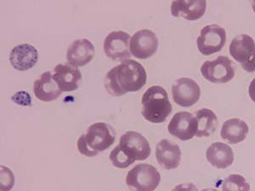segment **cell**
<instances>
[{
  "label": "cell",
  "mask_w": 255,
  "mask_h": 191,
  "mask_svg": "<svg viewBox=\"0 0 255 191\" xmlns=\"http://www.w3.org/2000/svg\"><path fill=\"white\" fill-rule=\"evenodd\" d=\"M146 80L147 74L141 64L133 60H125L108 72L105 88L111 96L120 97L141 90Z\"/></svg>",
  "instance_id": "1"
},
{
  "label": "cell",
  "mask_w": 255,
  "mask_h": 191,
  "mask_svg": "<svg viewBox=\"0 0 255 191\" xmlns=\"http://www.w3.org/2000/svg\"><path fill=\"white\" fill-rule=\"evenodd\" d=\"M116 133L110 125L96 122L90 125L77 143L79 152L86 157H93L108 150L115 142Z\"/></svg>",
  "instance_id": "2"
},
{
  "label": "cell",
  "mask_w": 255,
  "mask_h": 191,
  "mask_svg": "<svg viewBox=\"0 0 255 191\" xmlns=\"http://www.w3.org/2000/svg\"><path fill=\"white\" fill-rule=\"evenodd\" d=\"M141 114L151 123H162L172 111V104L168 94L161 86H151L145 91L141 98Z\"/></svg>",
  "instance_id": "3"
},
{
  "label": "cell",
  "mask_w": 255,
  "mask_h": 191,
  "mask_svg": "<svg viewBox=\"0 0 255 191\" xmlns=\"http://www.w3.org/2000/svg\"><path fill=\"white\" fill-rule=\"evenodd\" d=\"M161 175L150 164H138L128 172L126 184L133 191H154L159 186Z\"/></svg>",
  "instance_id": "4"
},
{
  "label": "cell",
  "mask_w": 255,
  "mask_h": 191,
  "mask_svg": "<svg viewBox=\"0 0 255 191\" xmlns=\"http://www.w3.org/2000/svg\"><path fill=\"white\" fill-rule=\"evenodd\" d=\"M230 54L248 73L255 72V42L250 35L241 34L230 44Z\"/></svg>",
  "instance_id": "5"
},
{
  "label": "cell",
  "mask_w": 255,
  "mask_h": 191,
  "mask_svg": "<svg viewBox=\"0 0 255 191\" xmlns=\"http://www.w3.org/2000/svg\"><path fill=\"white\" fill-rule=\"evenodd\" d=\"M203 78L213 84H226L235 76L232 61L226 56H219L215 61H207L201 67Z\"/></svg>",
  "instance_id": "6"
},
{
  "label": "cell",
  "mask_w": 255,
  "mask_h": 191,
  "mask_svg": "<svg viewBox=\"0 0 255 191\" xmlns=\"http://www.w3.org/2000/svg\"><path fill=\"white\" fill-rule=\"evenodd\" d=\"M226 42V32L223 27L212 24L201 30L200 36L197 39V48L203 55L208 56L221 51Z\"/></svg>",
  "instance_id": "7"
},
{
  "label": "cell",
  "mask_w": 255,
  "mask_h": 191,
  "mask_svg": "<svg viewBox=\"0 0 255 191\" xmlns=\"http://www.w3.org/2000/svg\"><path fill=\"white\" fill-rule=\"evenodd\" d=\"M119 147L134 161H144L151 155V146L141 133L128 131L120 138Z\"/></svg>",
  "instance_id": "8"
},
{
  "label": "cell",
  "mask_w": 255,
  "mask_h": 191,
  "mask_svg": "<svg viewBox=\"0 0 255 191\" xmlns=\"http://www.w3.org/2000/svg\"><path fill=\"white\" fill-rule=\"evenodd\" d=\"M130 35L124 31H114L106 37L103 49L106 55L113 61H125L131 56Z\"/></svg>",
  "instance_id": "9"
},
{
  "label": "cell",
  "mask_w": 255,
  "mask_h": 191,
  "mask_svg": "<svg viewBox=\"0 0 255 191\" xmlns=\"http://www.w3.org/2000/svg\"><path fill=\"white\" fill-rule=\"evenodd\" d=\"M172 96L174 103L178 105L191 107L200 98V87L193 79L180 78L172 86Z\"/></svg>",
  "instance_id": "10"
},
{
  "label": "cell",
  "mask_w": 255,
  "mask_h": 191,
  "mask_svg": "<svg viewBox=\"0 0 255 191\" xmlns=\"http://www.w3.org/2000/svg\"><path fill=\"white\" fill-rule=\"evenodd\" d=\"M129 48L133 57L145 60L157 52L158 38L151 30H139L131 38Z\"/></svg>",
  "instance_id": "11"
},
{
  "label": "cell",
  "mask_w": 255,
  "mask_h": 191,
  "mask_svg": "<svg viewBox=\"0 0 255 191\" xmlns=\"http://www.w3.org/2000/svg\"><path fill=\"white\" fill-rule=\"evenodd\" d=\"M168 133L182 141H187L197 134V123L192 114L180 111L174 114L168 126Z\"/></svg>",
  "instance_id": "12"
},
{
  "label": "cell",
  "mask_w": 255,
  "mask_h": 191,
  "mask_svg": "<svg viewBox=\"0 0 255 191\" xmlns=\"http://www.w3.org/2000/svg\"><path fill=\"white\" fill-rule=\"evenodd\" d=\"M96 49L93 43L87 38L73 41L67 49V60L70 66L84 67L90 63L95 56Z\"/></svg>",
  "instance_id": "13"
},
{
  "label": "cell",
  "mask_w": 255,
  "mask_h": 191,
  "mask_svg": "<svg viewBox=\"0 0 255 191\" xmlns=\"http://www.w3.org/2000/svg\"><path fill=\"white\" fill-rule=\"evenodd\" d=\"M52 78L61 92H73L79 89L82 73L79 69L70 65L58 64L53 70Z\"/></svg>",
  "instance_id": "14"
},
{
  "label": "cell",
  "mask_w": 255,
  "mask_h": 191,
  "mask_svg": "<svg viewBox=\"0 0 255 191\" xmlns=\"http://www.w3.org/2000/svg\"><path fill=\"white\" fill-rule=\"evenodd\" d=\"M38 61V50L29 44H20L14 47L9 55V61L12 67L20 72L31 69Z\"/></svg>",
  "instance_id": "15"
},
{
  "label": "cell",
  "mask_w": 255,
  "mask_h": 191,
  "mask_svg": "<svg viewBox=\"0 0 255 191\" xmlns=\"http://www.w3.org/2000/svg\"><path fill=\"white\" fill-rule=\"evenodd\" d=\"M156 158L158 164L166 170L178 168L181 160L180 146L168 139H162L156 147Z\"/></svg>",
  "instance_id": "16"
},
{
  "label": "cell",
  "mask_w": 255,
  "mask_h": 191,
  "mask_svg": "<svg viewBox=\"0 0 255 191\" xmlns=\"http://www.w3.org/2000/svg\"><path fill=\"white\" fill-rule=\"evenodd\" d=\"M207 2L205 0H183L171 3V14L174 17H183L188 20H197L205 14Z\"/></svg>",
  "instance_id": "17"
},
{
  "label": "cell",
  "mask_w": 255,
  "mask_h": 191,
  "mask_svg": "<svg viewBox=\"0 0 255 191\" xmlns=\"http://www.w3.org/2000/svg\"><path fill=\"white\" fill-rule=\"evenodd\" d=\"M33 93L36 98L44 102H51L61 96V90L52 78L51 72H46L35 80Z\"/></svg>",
  "instance_id": "18"
},
{
  "label": "cell",
  "mask_w": 255,
  "mask_h": 191,
  "mask_svg": "<svg viewBox=\"0 0 255 191\" xmlns=\"http://www.w3.org/2000/svg\"><path fill=\"white\" fill-rule=\"evenodd\" d=\"M206 158L213 167L226 169L234 162V153L229 145L221 142L213 143L206 151Z\"/></svg>",
  "instance_id": "19"
},
{
  "label": "cell",
  "mask_w": 255,
  "mask_h": 191,
  "mask_svg": "<svg viewBox=\"0 0 255 191\" xmlns=\"http://www.w3.org/2000/svg\"><path fill=\"white\" fill-rule=\"evenodd\" d=\"M249 131V126L244 120L232 118L224 122L221 128V136L229 144L237 145L246 139Z\"/></svg>",
  "instance_id": "20"
},
{
  "label": "cell",
  "mask_w": 255,
  "mask_h": 191,
  "mask_svg": "<svg viewBox=\"0 0 255 191\" xmlns=\"http://www.w3.org/2000/svg\"><path fill=\"white\" fill-rule=\"evenodd\" d=\"M197 123L196 136L198 138L209 137L214 133L218 127V117L213 110L203 108L197 110L195 114Z\"/></svg>",
  "instance_id": "21"
},
{
  "label": "cell",
  "mask_w": 255,
  "mask_h": 191,
  "mask_svg": "<svg viewBox=\"0 0 255 191\" xmlns=\"http://www.w3.org/2000/svg\"><path fill=\"white\" fill-rule=\"evenodd\" d=\"M250 186L246 179L239 174H232L223 181L222 191H250Z\"/></svg>",
  "instance_id": "22"
},
{
  "label": "cell",
  "mask_w": 255,
  "mask_h": 191,
  "mask_svg": "<svg viewBox=\"0 0 255 191\" xmlns=\"http://www.w3.org/2000/svg\"><path fill=\"white\" fill-rule=\"evenodd\" d=\"M109 158L115 168H121V169L127 168L135 162L134 160L128 157L127 154L125 153L122 151V149L119 147V145L113 149L110 153Z\"/></svg>",
  "instance_id": "23"
},
{
  "label": "cell",
  "mask_w": 255,
  "mask_h": 191,
  "mask_svg": "<svg viewBox=\"0 0 255 191\" xmlns=\"http://www.w3.org/2000/svg\"><path fill=\"white\" fill-rule=\"evenodd\" d=\"M0 189L1 191H9L15 186V176L11 170L6 167L1 166L0 172Z\"/></svg>",
  "instance_id": "24"
},
{
  "label": "cell",
  "mask_w": 255,
  "mask_h": 191,
  "mask_svg": "<svg viewBox=\"0 0 255 191\" xmlns=\"http://www.w3.org/2000/svg\"><path fill=\"white\" fill-rule=\"evenodd\" d=\"M12 100L15 102V104L20 105H32V98L29 94L25 91H20L12 96Z\"/></svg>",
  "instance_id": "25"
},
{
  "label": "cell",
  "mask_w": 255,
  "mask_h": 191,
  "mask_svg": "<svg viewBox=\"0 0 255 191\" xmlns=\"http://www.w3.org/2000/svg\"><path fill=\"white\" fill-rule=\"evenodd\" d=\"M172 191H198L193 184H181L175 186Z\"/></svg>",
  "instance_id": "26"
},
{
  "label": "cell",
  "mask_w": 255,
  "mask_h": 191,
  "mask_svg": "<svg viewBox=\"0 0 255 191\" xmlns=\"http://www.w3.org/2000/svg\"><path fill=\"white\" fill-rule=\"evenodd\" d=\"M249 94H250V98L252 99V101L255 103V79H253L252 82L250 83Z\"/></svg>",
  "instance_id": "27"
},
{
  "label": "cell",
  "mask_w": 255,
  "mask_h": 191,
  "mask_svg": "<svg viewBox=\"0 0 255 191\" xmlns=\"http://www.w3.org/2000/svg\"><path fill=\"white\" fill-rule=\"evenodd\" d=\"M202 191H218L217 190H215V189H212V188H209V189H204V190H203Z\"/></svg>",
  "instance_id": "28"
},
{
  "label": "cell",
  "mask_w": 255,
  "mask_h": 191,
  "mask_svg": "<svg viewBox=\"0 0 255 191\" xmlns=\"http://www.w3.org/2000/svg\"><path fill=\"white\" fill-rule=\"evenodd\" d=\"M252 7H253V10H254V12H255V1H253Z\"/></svg>",
  "instance_id": "29"
}]
</instances>
